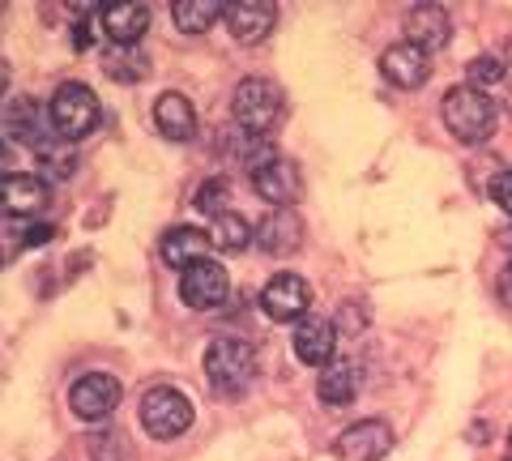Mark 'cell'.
<instances>
[{
	"label": "cell",
	"mask_w": 512,
	"mask_h": 461,
	"mask_svg": "<svg viewBox=\"0 0 512 461\" xmlns=\"http://www.w3.org/2000/svg\"><path fill=\"white\" fill-rule=\"evenodd\" d=\"M440 111H444L448 133H453L457 141H466V146H483V141H491L495 124H500V107H495V99L487 90H474L470 82L448 90Z\"/></svg>",
	"instance_id": "obj_1"
},
{
	"label": "cell",
	"mask_w": 512,
	"mask_h": 461,
	"mask_svg": "<svg viewBox=\"0 0 512 461\" xmlns=\"http://www.w3.org/2000/svg\"><path fill=\"white\" fill-rule=\"evenodd\" d=\"M231 111H235V129L265 137L286 120V94L269 77H244L231 94Z\"/></svg>",
	"instance_id": "obj_2"
},
{
	"label": "cell",
	"mask_w": 512,
	"mask_h": 461,
	"mask_svg": "<svg viewBox=\"0 0 512 461\" xmlns=\"http://www.w3.org/2000/svg\"><path fill=\"white\" fill-rule=\"evenodd\" d=\"M205 376L218 397H244L256 380V351L244 338H210L205 346Z\"/></svg>",
	"instance_id": "obj_3"
},
{
	"label": "cell",
	"mask_w": 512,
	"mask_h": 461,
	"mask_svg": "<svg viewBox=\"0 0 512 461\" xmlns=\"http://www.w3.org/2000/svg\"><path fill=\"white\" fill-rule=\"evenodd\" d=\"M47 120H52V133H60L64 141H77L99 129V99L82 82H64L56 86L52 103H47Z\"/></svg>",
	"instance_id": "obj_4"
},
{
	"label": "cell",
	"mask_w": 512,
	"mask_h": 461,
	"mask_svg": "<svg viewBox=\"0 0 512 461\" xmlns=\"http://www.w3.org/2000/svg\"><path fill=\"white\" fill-rule=\"evenodd\" d=\"M141 427H146V436H154V440L184 436L192 427V402L180 389L154 385L146 397H141Z\"/></svg>",
	"instance_id": "obj_5"
},
{
	"label": "cell",
	"mask_w": 512,
	"mask_h": 461,
	"mask_svg": "<svg viewBox=\"0 0 512 461\" xmlns=\"http://www.w3.org/2000/svg\"><path fill=\"white\" fill-rule=\"evenodd\" d=\"M227 295H231V278H227V269H222L218 261H197V265H188L180 274V299L188 308L214 312V308L227 304Z\"/></svg>",
	"instance_id": "obj_6"
},
{
	"label": "cell",
	"mask_w": 512,
	"mask_h": 461,
	"mask_svg": "<svg viewBox=\"0 0 512 461\" xmlns=\"http://www.w3.org/2000/svg\"><path fill=\"white\" fill-rule=\"evenodd\" d=\"M261 308H265L269 321L299 325L303 316H308V308H312V291H308V282H303L299 274H274L265 282V291H261Z\"/></svg>",
	"instance_id": "obj_7"
},
{
	"label": "cell",
	"mask_w": 512,
	"mask_h": 461,
	"mask_svg": "<svg viewBox=\"0 0 512 461\" xmlns=\"http://www.w3.org/2000/svg\"><path fill=\"white\" fill-rule=\"evenodd\" d=\"M120 397H124V389H120L116 376H107V372H86V376L69 389V406H73L77 419L103 423L111 410L120 406Z\"/></svg>",
	"instance_id": "obj_8"
},
{
	"label": "cell",
	"mask_w": 512,
	"mask_h": 461,
	"mask_svg": "<svg viewBox=\"0 0 512 461\" xmlns=\"http://www.w3.org/2000/svg\"><path fill=\"white\" fill-rule=\"evenodd\" d=\"M252 188H256V197L269 201L274 210H291V205L303 197V171L291 163V158H269L265 167L252 171Z\"/></svg>",
	"instance_id": "obj_9"
},
{
	"label": "cell",
	"mask_w": 512,
	"mask_h": 461,
	"mask_svg": "<svg viewBox=\"0 0 512 461\" xmlns=\"http://www.w3.org/2000/svg\"><path fill=\"white\" fill-rule=\"evenodd\" d=\"M295 359L308 363V368H325V363L338 359V325L329 316H303L295 325Z\"/></svg>",
	"instance_id": "obj_10"
},
{
	"label": "cell",
	"mask_w": 512,
	"mask_h": 461,
	"mask_svg": "<svg viewBox=\"0 0 512 461\" xmlns=\"http://www.w3.org/2000/svg\"><path fill=\"white\" fill-rule=\"evenodd\" d=\"M333 449H338L342 461H384L393 449V432H389V423H380V419H359L355 427H346L338 436Z\"/></svg>",
	"instance_id": "obj_11"
},
{
	"label": "cell",
	"mask_w": 512,
	"mask_h": 461,
	"mask_svg": "<svg viewBox=\"0 0 512 461\" xmlns=\"http://www.w3.org/2000/svg\"><path fill=\"white\" fill-rule=\"evenodd\" d=\"M380 73H384V82L397 86V90H419L427 82V73H431V56L423 52V47H414V43L402 39V43L384 47Z\"/></svg>",
	"instance_id": "obj_12"
},
{
	"label": "cell",
	"mask_w": 512,
	"mask_h": 461,
	"mask_svg": "<svg viewBox=\"0 0 512 461\" xmlns=\"http://www.w3.org/2000/svg\"><path fill=\"white\" fill-rule=\"evenodd\" d=\"M47 201H52V188L43 176H30V171H9L5 176V214L13 222H35Z\"/></svg>",
	"instance_id": "obj_13"
},
{
	"label": "cell",
	"mask_w": 512,
	"mask_h": 461,
	"mask_svg": "<svg viewBox=\"0 0 512 461\" xmlns=\"http://www.w3.org/2000/svg\"><path fill=\"white\" fill-rule=\"evenodd\" d=\"M274 26H278L274 0H235V5H227V30L239 43H261L274 35Z\"/></svg>",
	"instance_id": "obj_14"
},
{
	"label": "cell",
	"mask_w": 512,
	"mask_h": 461,
	"mask_svg": "<svg viewBox=\"0 0 512 461\" xmlns=\"http://www.w3.org/2000/svg\"><path fill=\"white\" fill-rule=\"evenodd\" d=\"M402 26H406V43L423 47L427 56L436 52V47H444L448 35H453V18H448V9H440V5H410Z\"/></svg>",
	"instance_id": "obj_15"
},
{
	"label": "cell",
	"mask_w": 512,
	"mask_h": 461,
	"mask_svg": "<svg viewBox=\"0 0 512 461\" xmlns=\"http://www.w3.org/2000/svg\"><path fill=\"white\" fill-rule=\"evenodd\" d=\"M210 248H214L210 231H201V227H175V231H167L163 240H158V257H163L171 269H180V274H184L188 265L210 261Z\"/></svg>",
	"instance_id": "obj_16"
},
{
	"label": "cell",
	"mask_w": 512,
	"mask_h": 461,
	"mask_svg": "<svg viewBox=\"0 0 512 461\" xmlns=\"http://www.w3.org/2000/svg\"><path fill=\"white\" fill-rule=\"evenodd\" d=\"M154 129L167 141H192L197 137V111L180 90H167L154 99Z\"/></svg>",
	"instance_id": "obj_17"
},
{
	"label": "cell",
	"mask_w": 512,
	"mask_h": 461,
	"mask_svg": "<svg viewBox=\"0 0 512 461\" xmlns=\"http://www.w3.org/2000/svg\"><path fill=\"white\" fill-rule=\"evenodd\" d=\"M47 137H52V133H47V124H43V107H39V103L13 99V103L5 107V141H9V146H30V150H39Z\"/></svg>",
	"instance_id": "obj_18"
},
{
	"label": "cell",
	"mask_w": 512,
	"mask_h": 461,
	"mask_svg": "<svg viewBox=\"0 0 512 461\" xmlns=\"http://www.w3.org/2000/svg\"><path fill=\"white\" fill-rule=\"evenodd\" d=\"M150 26V9L137 0H120V5H103V35L116 47H137V39Z\"/></svg>",
	"instance_id": "obj_19"
},
{
	"label": "cell",
	"mask_w": 512,
	"mask_h": 461,
	"mask_svg": "<svg viewBox=\"0 0 512 461\" xmlns=\"http://www.w3.org/2000/svg\"><path fill=\"white\" fill-rule=\"evenodd\" d=\"M256 244L274 257H291V252L303 244V222L295 210H274L256 222Z\"/></svg>",
	"instance_id": "obj_20"
},
{
	"label": "cell",
	"mask_w": 512,
	"mask_h": 461,
	"mask_svg": "<svg viewBox=\"0 0 512 461\" xmlns=\"http://www.w3.org/2000/svg\"><path fill=\"white\" fill-rule=\"evenodd\" d=\"M316 393H320V402H325V406H350L359 397V363L346 359V355L325 363V368H320Z\"/></svg>",
	"instance_id": "obj_21"
},
{
	"label": "cell",
	"mask_w": 512,
	"mask_h": 461,
	"mask_svg": "<svg viewBox=\"0 0 512 461\" xmlns=\"http://www.w3.org/2000/svg\"><path fill=\"white\" fill-rule=\"evenodd\" d=\"M171 18L184 35H205L218 18H227V5H222V0H175Z\"/></svg>",
	"instance_id": "obj_22"
},
{
	"label": "cell",
	"mask_w": 512,
	"mask_h": 461,
	"mask_svg": "<svg viewBox=\"0 0 512 461\" xmlns=\"http://www.w3.org/2000/svg\"><path fill=\"white\" fill-rule=\"evenodd\" d=\"M210 240H214V248H218V252H227V257H235V252H244V248L256 240V227H248V218H244V214L227 210V214L210 218Z\"/></svg>",
	"instance_id": "obj_23"
},
{
	"label": "cell",
	"mask_w": 512,
	"mask_h": 461,
	"mask_svg": "<svg viewBox=\"0 0 512 461\" xmlns=\"http://www.w3.org/2000/svg\"><path fill=\"white\" fill-rule=\"evenodd\" d=\"M35 154H39V176L43 180H64V176H73V167H77V146L64 141L60 133L47 137Z\"/></svg>",
	"instance_id": "obj_24"
},
{
	"label": "cell",
	"mask_w": 512,
	"mask_h": 461,
	"mask_svg": "<svg viewBox=\"0 0 512 461\" xmlns=\"http://www.w3.org/2000/svg\"><path fill=\"white\" fill-rule=\"evenodd\" d=\"M103 69L116 77V82H146L150 73V60L141 56V47H111V52L103 56Z\"/></svg>",
	"instance_id": "obj_25"
},
{
	"label": "cell",
	"mask_w": 512,
	"mask_h": 461,
	"mask_svg": "<svg viewBox=\"0 0 512 461\" xmlns=\"http://www.w3.org/2000/svg\"><path fill=\"white\" fill-rule=\"evenodd\" d=\"M466 77H470V86H474V90H487V86L508 82V69H504V60H500V56H474L470 65H466Z\"/></svg>",
	"instance_id": "obj_26"
},
{
	"label": "cell",
	"mask_w": 512,
	"mask_h": 461,
	"mask_svg": "<svg viewBox=\"0 0 512 461\" xmlns=\"http://www.w3.org/2000/svg\"><path fill=\"white\" fill-rule=\"evenodd\" d=\"M90 461H133V457H128L124 436L107 427V432H94L90 436Z\"/></svg>",
	"instance_id": "obj_27"
},
{
	"label": "cell",
	"mask_w": 512,
	"mask_h": 461,
	"mask_svg": "<svg viewBox=\"0 0 512 461\" xmlns=\"http://www.w3.org/2000/svg\"><path fill=\"white\" fill-rule=\"evenodd\" d=\"M197 210L201 214H227L231 210V205H227V184H222V180H205L201 184V193H197Z\"/></svg>",
	"instance_id": "obj_28"
},
{
	"label": "cell",
	"mask_w": 512,
	"mask_h": 461,
	"mask_svg": "<svg viewBox=\"0 0 512 461\" xmlns=\"http://www.w3.org/2000/svg\"><path fill=\"white\" fill-rule=\"evenodd\" d=\"M333 325H338L342 333H363L367 329V304H359V299H350V304H346V299H342V304H338V321H333Z\"/></svg>",
	"instance_id": "obj_29"
},
{
	"label": "cell",
	"mask_w": 512,
	"mask_h": 461,
	"mask_svg": "<svg viewBox=\"0 0 512 461\" xmlns=\"http://www.w3.org/2000/svg\"><path fill=\"white\" fill-rule=\"evenodd\" d=\"M491 197L504 214H512V171H500V176L491 180Z\"/></svg>",
	"instance_id": "obj_30"
},
{
	"label": "cell",
	"mask_w": 512,
	"mask_h": 461,
	"mask_svg": "<svg viewBox=\"0 0 512 461\" xmlns=\"http://www.w3.org/2000/svg\"><path fill=\"white\" fill-rule=\"evenodd\" d=\"M495 295H500L504 308H512V265H504V274L495 278Z\"/></svg>",
	"instance_id": "obj_31"
},
{
	"label": "cell",
	"mask_w": 512,
	"mask_h": 461,
	"mask_svg": "<svg viewBox=\"0 0 512 461\" xmlns=\"http://www.w3.org/2000/svg\"><path fill=\"white\" fill-rule=\"evenodd\" d=\"M495 244H500V248L508 252V257H512V227H504L500 235H495Z\"/></svg>",
	"instance_id": "obj_32"
},
{
	"label": "cell",
	"mask_w": 512,
	"mask_h": 461,
	"mask_svg": "<svg viewBox=\"0 0 512 461\" xmlns=\"http://www.w3.org/2000/svg\"><path fill=\"white\" fill-rule=\"evenodd\" d=\"M504 56H508V65H512V39H508V47H504Z\"/></svg>",
	"instance_id": "obj_33"
},
{
	"label": "cell",
	"mask_w": 512,
	"mask_h": 461,
	"mask_svg": "<svg viewBox=\"0 0 512 461\" xmlns=\"http://www.w3.org/2000/svg\"><path fill=\"white\" fill-rule=\"evenodd\" d=\"M508 449H512V436H508Z\"/></svg>",
	"instance_id": "obj_34"
}]
</instances>
